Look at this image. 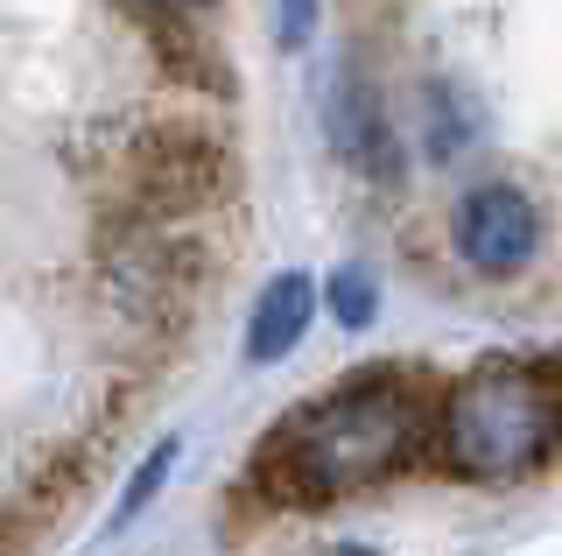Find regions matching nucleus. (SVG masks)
<instances>
[{
	"instance_id": "nucleus-3",
	"label": "nucleus",
	"mask_w": 562,
	"mask_h": 556,
	"mask_svg": "<svg viewBox=\"0 0 562 556\" xmlns=\"http://www.w3.org/2000/svg\"><path fill=\"white\" fill-rule=\"evenodd\" d=\"M535 240H541L535 204H527L514 184H479L457 204V254L479 275H514L520 260L535 254Z\"/></svg>"
},
{
	"instance_id": "nucleus-6",
	"label": "nucleus",
	"mask_w": 562,
	"mask_h": 556,
	"mask_svg": "<svg viewBox=\"0 0 562 556\" xmlns=\"http://www.w3.org/2000/svg\"><path fill=\"white\" fill-rule=\"evenodd\" d=\"M330 310H338L345 332H366V324H373V310H380L373 275H366V268H338V275H330Z\"/></svg>"
},
{
	"instance_id": "nucleus-1",
	"label": "nucleus",
	"mask_w": 562,
	"mask_h": 556,
	"mask_svg": "<svg viewBox=\"0 0 562 556\" xmlns=\"http://www.w3.org/2000/svg\"><path fill=\"white\" fill-rule=\"evenodd\" d=\"M415 444H422L415 388L394 374H366L274 430L268 479L281 500H310L316 508V500H338V493H359V486L386 479Z\"/></svg>"
},
{
	"instance_id": "nucleus-2",
	"label": "nucleus",
	"mask_w": 562,
	"mask_h": 556,
	"mask_svg": "<svg viewBox=\"0 0 562 556\" xmlns=\"http://www.w3.org/2000/svg\"><path fill=\"white\" fill-rule=\"evenodd\" d=\"M555 437H562V388L520 359H492L471 380H457L443 409V451L471 479H514L549 458Z\"/></svg>"
},
{
	"instance_id": "nucleus-9",
	"label": "nucleus",
	"mask_w": 562,
	"mask_h": 556,
	"mask_svg": "<svg viewBox=\"0 0 562 556\" xmlns=\"http://www.w3.org/2000/svg\"><path fill=\"white\" fill-rule=\"evenodd\" d=\"M169 8H198V0H169Z\"/></svg>"
},
{
	"instance_id": "nucleus-5",
	"label": "nucleus",
	"mask_w": 562,
	"mask_h": 556,
	"mask_svg": "<svg viewBox=\"0 0 562 556\" xmlns=\"http://www.w3.org/2000/svg\"><path fill=\"white\" fill-rule=\"evenodd\" d=\"M310 310H316V289H310V275H274L268 289H260V303H254V324H246V353L268 367V359L281 353H295L310 332Z\"/></svg>"
},
{
	"instance_id": "nucleus-8",
	"label": "nucleus",
	"mask_w": 562,
	"mask_h": 556,
	"mask_svg": "<svg viewBox=\"0 0 562 556\" xmlns=\"http://www.w3.org/2000/svg\"><path fill=\"white\" fill-rule=\"evenodd\" d=\"M274 29L289 49H303L316 36V0H274Z\"/></svg>"
},
{
	"instance_id": "nucleus-4",
	"label": "nucleus",
	"mask_w": 562,
	"mask_h": 556,
	"mask_svg": "<svg viewBox=\"0 0 562 556\" xmlns=\"http://www.w3.org/2000/svg\"><path fill=\"white\" fill-rule=\"evenodd\" d=\"M324 134H330V148L345 155V163H359V169H394V134H386V113H380V99H373V85H366V71H345L330 78V92H324Z\"/></svg>"
},
{
	"instance_id": "nucleus-7",
	"label": "nucleus",
	"mask_w": 562,
	"mask_h": 556,
	"mask_svg": "<svg viewBox=\"0 0 562 556\" xmlns=\"http://www.w3.org/2000/svg\"><path fill=\"white\" fill-rule=\"evenodd\" d=\"M169 465H176V437H162V444L148 451V465H140V472H134V486L120 493V521H134L140 508H148V500H155V486L169 479Z\"/></svg>"
}]
</instances>
